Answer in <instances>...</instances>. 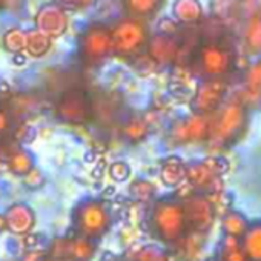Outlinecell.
<instances>
[{
  "label": "cell",
  "mask_w": 261,
  "mask_h": 261,
  "mask_svg": "<svg viewBox=\"0 0 261 261\" xmlns=\"http://www.w3.org/2000/svg\"><path fill=\"white\" fill-rule=\"evenodd\" d=\"M151 226L155 237L165 244H177L188 237V221L183 201L163 198L155 203L151 214Z\"/></svg>",
  "instance_id": "6da1fadb"
},
{
  "label": "cell",
  "mask_w": 261,
  "mask_h": 261,
  "mask_svg": "<svg viewBox=\"0 0 261 261\" xmlns=\"http://www.w3.org/2000/svg\"><path fill=\"white\" fill-rule=\"evenodd\" d=\"M240 241L247 261H261V220L250 221Z\"/></svg>",
  "instance_id": "4fadbf2b"
},
{
  "label": "cell",
  "mask_w": 261,
  "mask_h": 261,
  "mask_svg": "<svg viewBox=\"0 0 261 261\" xmlns=\"http://www.w3.org/2000/svg\"><path fill=\"white\" fill-rule=\"evenodd\" d=\"M37 30L51 39L60 37L68 28V17L59 5H45L36 17Z\"/></svg>",
  "instance_id": "8fae6325"
},
{
  "label": "cell",
  "mask_w": 261,
  "mask_h": 261,
  "mask_svg": "<svg viewBox=\"0 0 261 261\" xmlns=\"http://www.w3.org/2000/svg\"><path fill=\"white\" fill-rule=\"evenodd\" d=\"M224 95L226 85L221 79H206L197 86L191 97V109L194 114L211 115L221 106Z\"/></svg>",
  "instance_id": "8992f818"
},
{
  "label": "cell",
  "mask_w": 261,
  "mask_h": 261,
  "mask_svg": "<svg viewBox=\"0 0 261 261\" xmlns=\"http://www.w3.org/2000/svg\"><path fill=\"white\" fill-rule=\"evenodd\" d=\"M186 181L195 192L214 195L223 192L221 175H218L204 160L186 165Z\"/></svg>",
  "instance_id": "9c48e42d"
},
{
  "label": "cell",
  "mask_w": 261,
  "mask_h": 261,
  "mask_svg": "<svg viewBox=\"0 0 261 261\" xmlns=\"http://www.w3.org/2000/svg\"><path fill=\"white\" fill-rule=\"evenodd\" d=\"M7 126H8V117H7V114L4 111H0V133L5 130Z\"/></svg>",
  "instance_id": "836d02e7"
},
{
  "label": "cell",
  "mask_w": 261,
  "mask_h": 261,
  "mask_svg": "<svg viewBox=\"0 0 261 261\" xmlns=\"http://www.w3.org/2000/svg\"><path fill=\"white\" fill-rule=\"evenodd\" d=\"M94 2V0H57V4L65 5V7H71V8H82V7H88Z\"/></svg>",
  "instance_id": "1f68e13d"
},
{
  "label": "cell",
  "mask_w": 261,
  "mask_h": 261,
  "mask_svg": "<svg viewBox=\"0 0 261 261\" xmlns=\"http://www.w3.org/2000/svg\"><path fill=\"white\" fill-rule=\"evenodd\" d=\"M244 100L250 103L261 101V62L249 68L244 75Z\"/></svg>",
  "instance_id": "ac0fdd59"
},
{
  "label": "cell",
  "mask_w": 261,
  "mask_h": 261,
  "mask_svg": "<svg viewBox=\"0 0 261 261\" xmlns=\"http://www.w3.org/2000/svg\"><path fill=\"white\" fill-rule=\"evenodd\" d=\"M183 207L188 221V230L197 235L207 233L217 218V212L212 200L200 192H192L183 200ZM188 232V233H189Z\"/></svg>",
  "instance_id": "3957f363"
},
{
  "label": "cell",
  "mask_w": 261,
  "mask_h": 261,
  "mask_svg": "<svg viewBox=\"0 0 261 261\" xmlns=\"http://www.w3.org/2000/svg\"><path fill=\"white\" fill-rule=\"evenodd\" d=\"M244 39L247 46L253 51V53H261V17H252L246 33H244Z\"/></svg>",
  "instance_id": "603a6c76"
},
{
  "label": "cell",
  "mask_w": 261,
  "mask_h": 261,
  "mask_svg": "<svg viewBox=\"0 0 261 261\" xmlns=\"http://www.w3.org/2000/svg\"><path fill=\"white\" fill-rule=\"evenodd\" d=\"M127 11L139 17L152 16L162 7V0H124Z\"/></svg>",
  "instance_id": "44dd1931"
},
{
  "label": "cell",
  "mask_w": 261,
  "mask_h": 261,
  "mask_svg": "<svg viewBox=\"0 0 261 261\" xmlns=\"http://www.w3.org/2000/svg\"><path fill=\"white\" fill-rule=\"evenodd\" d=\"M217 258L220 261H247L246 255L241 247L240 238L224 235L221 237L218 243V250H217Z\"/></svg>",
  "instance_id": "2e32d148"
},
{
  "label": "cell",
  "mask_w": 261,
  "mask_h": 261,
  "mask_svg": "<svg viewBox=\"0 0 261 261\" xmlns=\"http://www.w3.org/2000/svg\"><path fill=\"white\" fill-rule=\"evenodd\" d=\"M129 192L134 200L146 203V201L152 200V197L155 195V186L148 180H136L129 186Z\"/></svg>",
  "instance_id": "d4e9b609"
},
{
  "label": "cell",
  "mask_w": 261,
  "mask_h": 261,
  "mask_svg": "<svg viewBox=\"0 0 261 261\" xmlns=\"http://www.w3.org/2000/svg\"><path fill=\"white\" fill-rule=\"evenodd\" d=\"M139 261H171L168 252L157 246H146L139 253Z\"/></svg>",
  "instance_id": "4316f807"
},
{
  "label": "cell",
  "mask_w": 261,
  "mask_h": 261,
  "mask_svg": "<svg viewBox=\"0 0 261 261\" xmlns=\"http://www.w3.org/2000/svg\"><path fill=\"white\" fill-rule=\"evenodd\" d=\"M0 7H2V0H0Z\"/></svg>",
  "instance_id": "8d00e7d4"
},
{
  "label": "cell",
  "mask_w": 261,
  "mask_h": 261,
  "mask_svg": "<svg viewBox=\"0 0 261 261\" xmlns=\"http://www.w3.org/2000/svg\"><path fill=\"white\" fill-rule=\"evenodd\" d=\"M4 46L7 51L13 54L22 53L27 46V33H23L19 28H13L7 31V34L4 36Z\"/></svg>",
  "instance_id": "cb8c5ba5"
},
{
  "label": "cell",
  "mask_w": 261,
  "mask_h": 261,
  "mask_svg": "<svg viewBox=\"0 0 261 261\" xmlns=\"http://www.w3.org/2000/svg\"><path fill=\"white\" fill-rule=\"evenodd\" d=\"M200 74L206 79H221L227 74L233 65L232 54L229 49L217 45V43H206L198 49L197 62Z\"/></svg>",
  "instance_id": "5b68a950"
},
{
  "label": "cell",
  "mask_w": 261,
  "mask_h": 261,
  "mask_svg": "<svg viewBox=\"0 0 261 261\" xmlns=\"http://www.w3.org/2000/svg\"><path fill=\"white\" fill-rule=\"evenodd\" d=\"M212 13L220 19H230L240 14V7L235 0H214Z\"/></svg>",
  "instance_id": "484cf974"
},
{
  "label": "cell",
  "mask_w": 261,
  "mask_h": 261,
  "mask_svg": "<svg viewBox=\"0 0 261 261\" xmlns=\"http://www.w3.org/2000/svg\"><path fill=\"white\" fill-rule=\"evenodd\" d=\"M240 13L252 17H258L261 14V0H240L238 2Z\"/></svg>",
  "instance_id": "f1b7e54d"
},
{
  "label": "cell",
  "mask_w": 261,
  "mask_h": 261,
  "mask_svg": "<svg viewBox=\"0 0 261 261\" xmlns=\"http://www.w3.org/2000/svg\"><path fill=\"white\" fill-rule=\"evenodd\" d=\"M13 63H14L16 66H22V65H25V63H27V57H25V54H22V53H16V54L13 56Z\"/></svg>",
  "instance_id": "d6a6232c"
},
{
  "label": "cell",
  "mask_w": 261,
  "mask_h": 261,
  "mask_svg": "<svg viewBox=\"0 0 261 261\" xmlns=\"http://www.w3.org/2000/svg\"><path fill=\"white\" fill-rule=\"evenodd\" d=\"M215 120L211 124L209 140L221 148L235 143L246 129L247 114L241 103H229L224 108H218L215 112Z\"/></svg>",
  "instance_id": "7a4b0ae2"
},
{
  "label": "cell",
  "mask_w": 261,
  "mask_h": 261,
  "mask_svg": "<svg viewBox=\"0 0 261 261\" xmlns=\"http://www.w3.org/2000/svg\"><path fill=\"white\" fill-rule=\"evenodd\" d=\"M5 224H7V221H5V218L0 215V232L4 230V227H5Z\"/></svg>",
  "instance_id": "e575fe53"
},
{
  "label": "cell",
  "mask_w": 261,
  "mask_h": 261,
  "mask_svg": "<svg viewBox=\"0 0 261 261\" xmlns=\"http://www.w3.org/2000/svg\"><path fill=\"white\" fill-rule=\"evenodd\" d=\"M249 220L247 217L235 209H229L226 211L221 217H220V227L221 232L224 235H230L235 238H241L244 235V232L249 227Z\"/></svg>",
  "instance_id": "9a60e30c"
},
{
  "label": "cell",
  "mask_w": 261,
  "mask_h": 261,
  "mask_svg": "<svg viewBox=\"0 0 261 261\" xmlns=\"http://www.w3.org/2000/svg\"><path fill=\"white\" fill-rule=\"evenodd\" d=\"M160 178L163 185L169 188H177L183 181H186V165L178 157H168L162 163Z\"/></svg>",
  "instance_id": "5bb4252c"
},
{
  "label": "cell",
  "mask_w": 261,
  "mask_h": 261,
  "mask_svg": "<svg viewBox=\"0 0 261 261\" xmlns=\"http://www.w3.org/2000/svg\"><path fill=\"white\" fill-rule=\"evenodd\" d=\"M51 48V37L46 36L45 33L34 30L27 33V46L25 49L33 56V57H43Z\"/></svg>",
  "instance_id": "d6986e66"
},
{
  "label": "cell",
  "mask_w": 261,
  "mask_h": 261,
  "mask_svg": "<svg viewBox=\"0 0 261 261\" xmlns=\"http://www.w3.org/2000/svg\"><path fill=\"white\" fill-rule=\"evenodd\" d=\"M207 261H220V259H218V258L215 256V258H211V259H207Z\"/></svg>",
  "instance_id": "d590c367"
},
{
  "label": "cell",
  "mask_w": 261,
  "mask_h": 261,
  "mask_svg": "<svg viewBox=\"0 0 261 261\" xmlns=\"http://www.w3.org/2000/svg\"><path fill=\"white\" fill-rule=\"evenodd\" d=\"M80 48H82V54L86 60H89V62L101 60L112 49L111 31L101 25L89 27L82 37Z\"/></svg>",
  "instance_id": "30bf717a"
},
{
  "label": "cell",
  "mask_w": 261,
  "mask_h": 261,
  "mask_svg": "<svg viewBox=\"0 0 261 261\" xmlns=\"http://www.w3.org/2000/svg\"><path fill=\"white\" fill-rule=\"evenodd\" d=\"M34 137H36V129L31 127V126H25V124H23V126L19 127V130L16 133V139H19V140H22V142H25V143L33 142Z\"/></svg>",
  "instance_id": "4dcf8cb0"
},
{
  "label": "cell",
  "mask_w": 261,
  "mask_h": 261,
  "mask_svg": "<svg viewBox=\"0 0 261 261\" xmlns=\"http://www.w3.org/2000/svg\"><path fill=\"white\" fill-rule=\"evenodd\" d=\"M108 172H109V175H111V178L114 180V181H126L127 178H129V175H130V168H129V165L127 163H124V162H114L111 166H109V169H108Z\"/></svg>",
  "instance_id": "83f0119b"
},
{
  "label": "cell",
  "mask_w": 261,
  "mask_h": 261,
  "mask_svg": "<svg viewBox=\"0 0 261 261\" xmlns=\"http://www.w3.org/2000/svg\"><path fill=\"white\" fill-rule=\"evenodd\" d=\"M112 49L121 56H137L146 45L148 34L143 23L137 20H123L112 31Z\"/></svg>",
  "instance_id": "277c9868"
},
{
  "label": "cell",
  "mask_w": 261,
  "mask_h": 261,
  "mask_svg": "<svg viewBox=\"0 0 261 261\" xmlns=\"http://www.w3.org/2000/svg\"><path fill=\"white\" fill-rule=\"evenodd\" d=\"M211 124H212V120L209 118V115L194 114L192 117L183 118L174 124V127L171 129V137L178 145L209 140Z\"/></svg>",
  "instance_id": "ba28073f"
},
{
  "label": "cell",
  "mask_w": 261,
  "mask_h": 261,
  "mask_svg": "<svg viewBox=\"0 0 261 261\" xmlns=\"http://www.w3.org/2000/svg\"><path fill=\"white\" fill-rule=\"evenodd\" d=\"M174 16L181 23H195L203 17V10L198 0H177Z\"/></svg>",
  "instance_id": "e0dca14e"
},
{
  "label": "cell",
  "mask_w": 261,
  "mask_h": 261,
  "mask_svg": "<svg viewBox=\"0 0 261 261\" xmlns=\"http://www.w3.org/2000/svg\"><path fill=\"white\" fill-rule=\"evenodd\" d=\"M149 56L159 65H168L178 59L180 45L168 34H160L149 42Z\"/></svg>",
  "instance_id": "7c38bea8"
},
{
  "label": "cell",
  "mask_w": 261,
  "mask_h": 261,
  "mask_svg": "<svg viewBox=\"0 0 261 261\" xmlns=\"http://www.w3.org/2000/svg\"><path fill=\"white\" fill-rule=\"evenodd\" d=\"M91 114H92L91 101L86 92L79 88L66 91L59 100L57 115L66 123H74V124L85 123Z\"/></svg>",
  "instance_id": "52a82bcc"
},
{
  "label": "cell",
  "mask_w": 261,
  "mask_h": 261,
  "mask_svg": "<svg viewBox=\"0 0 261 261\" xmlns=\"http://www.w3.org/2000/svg\"><path fill=\"white\" fill-rule=\"evenodd\" d=\"M149 133V123L148 120L145 118H140V117H134V118H130L124 127H123V134L124 137L129 140V142H142Z\"/></svg>",
  "instance_id": "ffe728a7"
},
{
  "label": "cell",
  "mask_w": 261,
  "mask_h": 261,
  "mask_svg": "<svg viewBox=\"0 0 261 261\" xmlns=\"http://www.w3.org/2000/svg\"><path fill=\"white\" fill-rule=\"evenodd\" d=\"M23 183H25L30 189H37V188L43 186V183H45V177H43V174H42L39 169L31 168V169L25 174V180H23Z\"/></svg>",
  "instance_id": "f546056e"
},
{
  "label": "cell",
  "mask_w": 261,
  "mask_h": 261,
  "mask_svg": "<svg viewBox=\"0 0 261 261\" xmlns=\"http://www.w3.org/2000/svg\"><path fill=\"white\" fill-rule=\"evenodd\" d=\"M8 165L10 169L16 174V175H25L31 168H33V157L30 155V152L22 151V149H16L10 154L8 157Z\"/></svg>",
  "instance_id": "7402d4cb"
}]
</instances>
